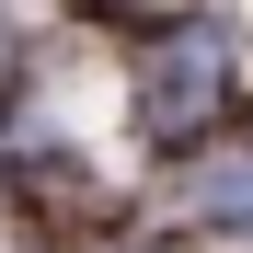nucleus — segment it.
Returning <instances> with one entry per match:
<instances>
[{"instance_id":"obj_1","label":"nucleus","mask_w":253,"mask_h":253,"mask_svg":"<svg viewBox=\"0 0 253 253\" xmlns=\"http://www.w3.org/2000/svg\"><path fill=\"white\" fill-rule=\"evenodd\" d=\"M138 104H150L161 138H196V126L230 104V35H219V23L161 35V58H150V81H138Z\"/></svg>"},{"instance_id":"obj_2","label":"nucleus","mask_w":253,"mask_h":253,"mask_svg":"<svg viewBox=\"0 0 253 253\" xmlns=\"http://www.w3.org/2000/svg\"><path fill=\"white\" fill-rule=\"evenodd\" d=\"M196 207H207V219H253V161H230V173H207V184H196Z\"/></svg>"}]
</instances>
